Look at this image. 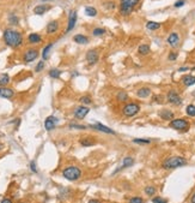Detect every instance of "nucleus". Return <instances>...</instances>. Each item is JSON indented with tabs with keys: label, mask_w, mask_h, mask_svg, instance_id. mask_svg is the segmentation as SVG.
<instances>
[{
	"label": "nucleus",
	"mask_w": 195,
	"mask_h": 203,
	"mask_svg": "<svg viewBox=\"0 0 195 203\" xmlns=\"http://www.w3.org/2000/svg\"><path fill=\"white\" fill-rule=\"evenodd\" d=\"M2 37H4V41L5 43L9 47H12V48H18L23 43V36L22 34L15 30V29H6L2 34Z\"/></svg>",
	"instance_id": "obj_1"
},
{
	"label": "nucleus",
	"mask_w": 195,
	"mask_h": 203,
	"mask_svg": "<svg viewBox=\"0 0 195 203\" xmlns=\"http://www.w3.org/2000/svg\"><path fill=\"white\" fill-rule=\"evenodd\" d=\"M187 165V160L182 156H170L167 157L162 166L164 169H174V168H178V167L186 166Z\"/></svg>",
	"instance_id": "obj_2"
},
{
	"label": "nucleus",
	"mask_w": 195,
	"mask_h": 203,
	"mask_svg": "<svg viewBox=\"0 0 195 203\" xmlns=\"http://www.w3.org/2000/svg\"><path fill=\"white\" fill-rule=\"evenodd\" d=\"M62 175H63V178H66L70 182H76L81 175V169L77 166H68L62 171Z\"/></svg>",
	"instance_id": "obj_3"
},
{
	"label": "nucleus",
	"mask_w": 195,
	"mask_h": 203,
	"mask_svg": "<svg viewBox=\"0 0 195 203\" xmlns=\"http://www.w3.org/2000/svg\"><path fill=\"white\" fill-rule=\"evenodd\" d=\"M140 0H121L120 1V13L122 16H128L133 12L134 7L139 4Z\"/></svg>",
	"instance_id": "obj_4"
},
{
	"label": "nucleus",
	"mask_w": 195,
	"mask_h": 203,
	"mask_svg": "<svg viewBox=\"0 0 195 203\" xmlns=\"http://www.w3.org/2000/svg\"><path fill=\"white\" fill-rule=\"evenodd\" d=\"M169 126L171 129H175L177 130V131H181V132H187L189 130V128H190V124L184 118H177V119L174 118V119L169 123Z\"/></svg>",
	"instance_id": "obj_5"
},
{
	"label": "nucleus",
	"mask_w": 195,
	"mask_h": 203,
	"mask_svg": "<svg viewBox=\"0 0 195 203\" xmlns=\"http://www.w3.org/2000/svg\"><path fill=\"white\" fill-rule=\"evenodd\" d=\"M139 112H140V105H138L135 102L127 103L122 108V113H124V117H127V118H132L134 115H136Z\"/></svg>",
	"instance_id": "obj_6"
},
{
	"label": "nucleus",
	"mask_w": 195,
	"mask_h": 203,
	"mask_svg": "<svg viewBox=\"0 0 195 203\" xmlns=\"http://www.w3.org/2000/svg\"><path fill=\"white\" fill-rule=\"evenodd\" d=\"M167 100H168L169 103L174 105V106H180L182 103V97L178 95L177 92L175 90H170L167 95Z\"/></svg>",
	"instance_id": "obj_7"
},
{
	"label": "nucleus",
	"mask_w": 195,
	"mask_h": 203,
	"mask_svg": "<svg viewBox=\"0 0 195 203\" xmlns=\"http://www.w3.org/2000/svg\"><path fill=\"white\" fill-rule=\"evenodd\" d=\"M77 18H78L77 11L71 10V11H70V13H68V23H67L66 33H70L71 30H73V28L76 27V23H77Z\"/></svg>",
	"instance_id": "obj_8"
},
{
	"label": "nucleus",
	"mask_w": 195,
	"mask_h": 203,
	"mask_svg": "<svg viewBox=\"0 0 195 203\" xmlns=\"http://www.w3.org/2000/svg\"><path fill=\"white\" fill-rule=\"evenodd\" d=\"M37 56H38V51L35 48H29L28 51H25V53L23 56V60H24V63H31Z\"/></svg>",
	"instance_id": "obj_9"
},
{
	"label": "nucleus",
	"mask_w": 195,
	"mask_h": 203,
	"mask_svg": "<svg viewBox=\"0 0 195 203\" xmlns=\"http://www.w3.org/2000/svg\"><path fill=\"white\" fill-rule=\"evenodd\" d=\"M90 112V108L89 107H86V106H79V107H77L76 110H74V118H77V119L79 120H83L88 114H89Z\"/></svg>",
	"instance_id": "obj_10"
},
{
	"label": "nucleus",
	"mask_w": 195,
	"mask_h": 203,
	"mask_svg": "<svg viewBox=\"0 0 195 203\" xmlns=\"http://www.w3.org/2000/svg\"><path fill=\"white\" fill-rule=\"evenodd\" d=\"M90 128L93 130H97V131H101V132H104V133H108V135H116V132L114 130L108 128L106 125H102L101 123H96L93 125H90Z\"/></svg>",
	"instance_id": "obj_11"
},
{
	"label": "nucleus",
	"mask_w": 195,
	"mask_h": 203,
	"mask_svg": "<svg viewBox=\"0 0 195 203\" xmlns=\"http://www.w3.org/2000/svg\"><path fill=\"white\" fill-rule=\"evenodd\" d=\"M98 59L99 56L96 49H90L86 52V61L89 63V65H95L98 61Z\"/></svg>",
	"instance_id": "obj_12"
},
{
	"label": "nucleus",
	"mask_w": 195,
	"mask_h": 203,
	"mask_svg": "<svg viewBox=\"0 0 195 203\" xmlns=\"http://www.w3.org/2000/svg\"><path fill=\"white\" fill-rule=\"evenodd\" d=\"M167 42H168L169 46L172 47V48L177 47L180 45V35L177 33H171L167 38Z\"/></svg>",
	"instance_id": "obj_13"
},
{
	"label": "nucleus",
	"mask_w": 195,
	"mask_h": 203,
	"mask_svg": "<svg viewBox=\"0 0 195 203\" xmlns=\"http://www.w3.org/2000/svg\"><path fill=\"white\" fill-rule=\"evenodd\" d=\"M56 124H58V119L54 115H49L45 120V128L47 131H52L56 126Z\"/></svg>",
	"instance_id": "obj_14"
},
{
	"label": "nucleus",
	"mask_w": 195,
	"mask_h": 203,
	"mask_svg": "<svg viewBox=\"0 0 195 203\" xmlns=\"http://www.w3.org/2000/svg\"><path fill=\"white\" fill-rule=\"evenodd\" d=\"M158 115L163 120H168V121H171V120L175 118L174 112L170 111V110H162V111L158 112Z\"/></svg>",
	"instance_id": "obj_15"
},
{
	"label": "nucleus",
	"mask_w": 195,
	"mask_h": 203,
	"mask_svg": "<svg viewBox=\"0 0 195 203\" xmlns=\"http://www.w3.org/2000/svg\"><path fill=\"white\" fill-rule=\"evenodd\" d=\"M151 94H152V90L149 87H141L140 89L136 90V96L140 99H147Z\"/></svg>",
	"instance_id": "obj_16"
},
{
	"label": "nucleus",
	"mask_w": 195,
	"mask_h": 203,
	"mask_svg": "<svg viewBox=\"0 0 195 203\" xmlns=\"http://www.w3.org/2000/svg\"><path fill=\"white\" fill-rule=\"evenodd\" d=\"M133 164H134V159H133V157H131V156L124 157V160H122V166L117 167V168H116V171L114 172V174H115V173H117V172H120V171H122L124 168L131 167L132 165H133Z\"/></svg>",
	"instance_id": "obj_17"
},
{
	"label": "nucleus",
	"mask_w": 195,
	"mask_h": 203,
	"mask_svg": "<svg viewBox=\"0 0 195 203\" xmlns=\"http://www.w3.org/2000/svg\"><path fill=\"white\" fill-rule=\"evenodd\" d=\"M15 95V92L10 88L6 87H0V97H4V99H11L12 96Z\"/></svg>",
	"instance_id": "obj_18"
},
{
	"label": "nucleus",
	"mask_w": 195,
	"mask_h": 203,
	"mask_svg": "<svg viewBox=\"0 0 195 203\" xmlns=\"http://www.w3.org/2000/svg\"><path fill=\"white\" fill-rule=\"evenodd\" d=\"M181 82L186 87H192V85L195 84V76H193V74H186V76L182 77Z\"/></svg>",
	"instance_id": "obj_19"
},
{
	"label": "nucleus",
	"mask_w": 195,
	"mask_h": 203,
	"mask_svg": "<svg viewBox=\"0 0 195 203\" xmlns=\"http://www.w3.org/2000/svg\"><path fill=\"white\" fill-rule=\"evenodd\" d=\"M73 41L78 45H86V43H89V37L83 34H77L73 36Z\"/></svg>",
	"instance_id": "obj_20"
},
{
	"label": "nucleus",
	"mask_w": 195,
	"mask_h": 203,
	"mask_svg": "<svg viewBox=\"0 0 195 203\" xmlns=\"http://www.w3.org/2000/svg\"><path fill=\"white\" fill-rule=\"evenodd\" d=\"M59 30V22L58 20H52L47 25V34H54Z\"/></svg>",
	"instance_id": "obj_21"
},
{
	"label": "nucleus",
	"mask_w": 195,
	"mask_h": 203,
	"mask_svg": "<svg viewBox=\"0 0 195 203\" xmlns=\"http://www.w3.org/2000/svg\"><path fill=\"white\" fill-rule=\"evenodd\" d=\"M150 52H151V47L147 43H142V45H140V46L138 47V53L140 56H147V54H150Z\"/></svg>",
	"instance_id": "obj_22"
},
{
	"label": "nucleus",
	"mask_w": 195,
	"mask_h": 203,
	"mask_svg": "<svg viewBox=\"0 0 195 203\" xmlns=\"http://www.w3.org/2000/svg\"><path fill=\"white\" fill-rule=\"evenodd\" d=\"M28 41L30 42V43H40L41 41H42V37L40 34H37V33H31L29 36H28Z\"/></svg>",
	"instance_id": "obj_23"
},
{
	"label": "nucleus",
	"mask_w": 195,
	"mask_h": 203,
	"mask_svg": "<svg viewBox=\"0 0 195 203\" xmlns=\"http://www.w3.org/2000/svg\"><path fill=\"white\" fill-rule=\"evenodd\" d=\"M48 9H49V6H47V5H37L34 9V13L37 15V16H42L43 13H46L48 11Z\"/></svg>",
	"instance_id": "obj_24"
},
{
	"label": "nucleus",
	"mask_w": 195,
	"mask_h": 203,
	"mask_svg": "<svg viewBox=\"0 0 195 203\" xmlns=\"http://www.w3.org/2000/svg\"><path fill=\"white\" fill-rule=\"evenodd\" d=\"M53 45L54 43L49 42V43L43 48V51H42V59H43V60H47V59L49 58V52H50V49L53 48Z\"/></svg>",
	"instance_id": "obj_25"
},
{
	"label": "nucleus",
	"mask_w": 195,
	"mask_h": 203,
	"mask_svg": "<svg viewBox=\"0 0 195 203\" xmlns=\"http://www.w3.org/2000/svg\"><path fill=\"white\" fill-rule=\"evenodd\" d=\"M162 27V24L158 23V22H153V20H149L146 23V28L149 30H158V29Z\"/></svg>",
	"instance_id": "obj_26"
},
{
	"label": "nucleus",
	"mask_w": 195,
	"mask_h": 203,
	"mask_svg": "<svg viewBox=\"0 0 195 203\" xmlns=\"http://www.w3.org/2000/svg\"><path fill=\"white\" fill-rule=\"evenodd\" d=\"M85 15L89 17H96L97 16V10L93 6H86L85 7Z\"/></svg>",
	"instance_id": "obj_27"
},
{
	"label": "nucleus",
	"mask_w": 195,
	"mask_h": 203,
	"mask_svg": "<svg viewBox=\"0 0 195 203\" xmlns=\"http://www.w3.org/2000/svg\"><path fill=\"white\" fill-rule=\"evenodd\" d=\"M116 100L119 102H124L128 100V94L126 92H119L116 94Z\"/></svg>",
	"instance_id": "obj_28"
},
{
	"label": "nucleus",
	"mask_w": 195,
	"mask_h": 203,
	"mask_svg": "<svg viewBox=\"0 0 195 203\" xmlns=\"http://www.w3.org/2000/svg\"><path fill=\"white\" fill-rule=\"evenodd\" d=\"M10 82V76L7 74H0V87H6V84Z\"/></svg>",
	"instance_id": "obj_29"
},
{
	"label": "nucleus",
	"mask_w": 195,
	"mask_h": 203,
	"mask_svg": "<svg viewBox=\"0 0 195 203\" xmlns=\"http://www.w3.org/2000/svg\"><path fill=\"white\" fill-rule=\"evenodd\" d=\"M186 113L188 117H195V105H188L186 107Z\"/></svg>",
	"instance_id": "obj_30"
},
{
	"label": "nucleus",
	"mask_w": 195,
	"mask_h": 203,
	"mask_svg": "<svg viewBox=\"0 0 195 203\" xmlns=\"http://www.w3.org/2000/svg\"><path fill=\"white\" fill-rule=\"evenodd\" d=\"M80 144L83 147H91V146L95 144V142H93V139L91 138H81L80 139Z\"/></svg>",
	"instance_id": "obj_31"
},
{
	"label": "nucleus",
	"mask_w": 195,
	"mask_h": 203,
	"mask_svg": "<svg viewBox=\"0 0 195 203\" xmlns=\"http://www.w3.org/2000/svg\"><path fill=\"white\" fill-rule=\"evenodd\" d=\"M60 76H61V71L59 69H52L49 71V77H52V78H59Z\"/></svg>",
	"instance_id": "obj_32"
},
{
	"label": "nucleus",
	"mask_w": 195,
	"mask_h": 203,
	"mask_svg": "<svg viewBox=\"0 0 195 203\" xmlns=\"http://www.w3.org/2000/svg\"><path fill=\"white\" fill-rule=\"evenodd\" d=\"M106 34V30L102 28H95L93 29V31H92V35L93 36H102V35H104Z\"/></svg>",
	"instance_id": "obj_33"
},
{
	"label": "nucleus",
	"mask_w": 195,
	"mask_h": 203,
	"mask_svg": "<svg viewBox=\"0 0 195 203\" xmlns=\"http://www.w3.org/2000/svg\"><path fill=\"white\" fill-rule=\"evenodd\" d=\"M133 142H134V143H136V144H150L151 139H147V138H134Z\"/></svg>",
	"instance_id": "obj_34"
},
{
	"label": "nucleus",
	"mask_w": 195,
	"mask_h": 203,
	"mask_svg": "<svg viewBox=\"0 0 195 203\" xmlns=\"http://www.w3.org/2000/svg\"><path fill=\"white\" fill-rule=\"evenodd\" d=\"M83 105H91L92 103V99L90 97V96H88V95H85V96H83V97H80L79 100Z\"/></svg>",
	"instance_id": "obj_35"
},
{
	"label": "nucleus",
	"mask_w": 195,
	"mask_h": 203,
	"mask_svg": "<svg viewBox=\"0 0 195 203\" xmlns=\"http://www.w3.org/2000/svg\"><path fill=\"white\" fill-rule=\"evenodd\" d=\"M145 194L147 195V196H153V195L156 194V189L153 186H146L145 187Z\"/></svg>",
	"instance_id": "obj_36"
},
{
	"label": "nucleus",
	"mask_w": 195,
	"mask_h": 203,
	"mask_svg": "<svg viewBox=\"0 0 195 203\" xmlns=\"http://www.w3.org/2000/svg\"><path fill=\"white\" fill-rule=\"evenodd\" d=\"M152 203H168V200L157 196V197H153V198H152Z\"/></svg>",
	"instance_id": "obj_37"
},
{
	"label": "nucleus",
	"mask_w": 195,
	"mask_h": 203,
	"mask_svg": "<svg viewBox=\"0 0 195 203\" xmlns=\"http://www.w3.org/2000/svg\"><path fill=\"white\" fill-rule=\"evenodd\" d=\"M9 20L12 25H17L18 24V18H17V16H15V15H10Z\"/></svg>",
	"instance_id": "obj_38"
},
{
	"label": "nucleus",
	"mask_w": 195,
	"mask_h": 203,
	"mask_svg": "<svg viewBox=\"0 0 195 203\" xmlns=\"http://www.w3.org/2000/svg\"><path fill=\"white\" fill-rule=\"evenodd\" d=\"M43 69H45V60H41L38 64L36 65L35 71H36V72H40V71H42Z\"/></svg>",
	"instance_id": "obj_39"
},
{
	"label": "nucleus",
	"mask_w": 195,
	"mask_h": 203,
	"mask_svg": "<svg viewBox=\"0 0 195 203\" xmlns=\"http://www.w3.org/2000/svg\"><path fill=\"white\" fill-rule=\"evenodd\" d=\"M177 56H178V54L176 53V52H170V53H169L168 59L170 60V61H175V60L177 59Z\"/></svg>",
	"instance_id": "obj_40"
},
{
	"label": "nucleus",
	"mask_w": 195,
	"mask_h": 203,
	"mask_svg": "<svg viewBox=\"0 0 195 203\" xmlns=\"http://www.w3.org/2000/svg\"><path fill=\"white\" fill-rule=\"evenodd\" d=\"M129 203H144V200H142L141 197H132L131 200H129Z\"/></svg>",
	"instance_id": "obj_41"
},
{
	"label": "nucleus",
	"mask_w": 195,
	"mask_h": 203,
	"mask_svg": "<svg viewBox=\"0 0 195 203\" xmlns=\"http://www.w3.org/2000/svg\"><path fill=\"white\" fill-rule=\"evenodd\" d=\"M70 128H71V129H77V130H85L86 129V126H84V125H77V124H71Z\"/></svg>",
	"instance_id": "obj_42"
},
{
	"label": "nucleus",
	"mask_w": 195,
	"mask_h": 203,
	"mask_svg": "<svg viewBox=\"0 0 195 203\" xmlns=\"http://www.w3.org/2000/svg\"><path fill=\"white\" fill-rule=\"evenodd\" d=\"M184 4H186V1H184V0H177V1L174 4V7H176V9H178V7H182Z\"/></svg>",
	"instance_id": "obj_43"
},
{
	"label": "nucleus",
	"mask_w": 195,
	"mask_h": 203,
	"mask_svg": "<svg viewBox=\"0 0 195 203\" xmlns=\"http://www.w3.org/2000/svg\"><path fill=\"white\" fill-rule=\"evenodd\" d=\"M104 5H108L106 6V9L108 10H114L115 9V2H113V1H108V2H104Z\"/></svg>",
	"instance_id": "obj_44"
},
{
	"label": "nucleus",
	"mask_w": 195,
	"mask_h": 203,
	"mask_svg": "<svg viewBox=\"0 0 195 203\" xmlns=\"http://www.w3.org/2000/svg\"><path fill=\"white\" fill-rule=\"evenodd\" d=\"M30 169H31V172H34V173H37V168H36L35 161H31V162H30Z\"/></svg>",
	"instance_id": "obj_45"
},
{
	"label": "nucleus",
	"mask_w": 195,
	"mask_h": 203,
	"mask_svg": "<svg viewBox=\"0 0 195 203\" xmlns=\"http://www.w3.org/2000/svg\"><path fill=\"white\" fill-rule=\"evenodd\" d=\"M153 101H156L157 103H163V97H162L160 95H156V96L153 97Z\"/></svg>",
	"instance_id": "obj_46"
},
{
	"label": "nucleus",
	"mask_w": 195,
	"mask_h": 203,
	"mask_svg": "<svg viewBox=\"0 0 195 203\" xmlns=\"http://www.w3.org/2000/svg\"><path fill=\"white\" fill-rule=\"evenodd\" d=\"M188 70H189V67L183 66V67H180V69H178V72H186V71H188Z\"/></svg>",
	"instance_id": "obj_47"
},
{
	"label": "nucleus",
	"mask_w": 195,
	"mask_h": 203,
	"mask_svg": "<svg viewBox=\"0 0 195 203\" xmlns=\"http://www.w3.org/2000/svg\"><path fill=\"white\" fill-rule=\"evenodd\" d=\"M1 203H12V201H11L10 198H4V200L1 201Z\"/></svg>",
	"instance_id": "obj_48"
},
{
	"label": "nucleus",
	"mask_w": 195,
	"mask_h": 203,
	"mask_svg": "<svg viewBox=\"0 0 195 203\" xmlns=\"http://www.w3.org/2000/svg\"><path fill=\"white\" fill-rule=\"evenodd\" d=\"M190 203H195V192L192 195V197H190Z\"/></svg>",
	"instance_id": "obj_49"
},
{
	"label": "nucleus",
	"mask_w": 195,
	"mask_h": 203,
	"mask_svg": "<svg viewBox=\"0 0 195 203\" xmlns=\"http://www.w3.org/2000/svg\"><path fill=\"white\" fill-rule=\"evenodd\" d=\"M89 203H99V201H98V200H93V198H92V200H90V201H89Z\"/></svg>",
	"instance_id": "obj_50"
},
{
	"label": "nucleus",
	"mask_w": 195,
	"mask_h": 203,
	"mask_svg": "<svg viewBox=\"0 0 195 203\" xmlns=\"http://www.w3.org/2000/svg\"><path fill=\"white\" fill-rule=\"evenodd\" d=\"M1 149H2V144H0V150H1Z\"/></svg>",
	"instance_id": "obj_51"
},
{
	"label": "nucleus",
	"mask_w": 195,
	"mask_h": 203,
	"mask_svg": "<svg viewBox=\"0 0 195 203\" xmlns=\"http://www.w3.org/2000/svg\"><path fill=\"white\" fill-rule=\"evenodd\" d=\"M43 1H47V0H43Z\"/></svg>",
	"instance_id": "obj_52"
}]
</instances>
